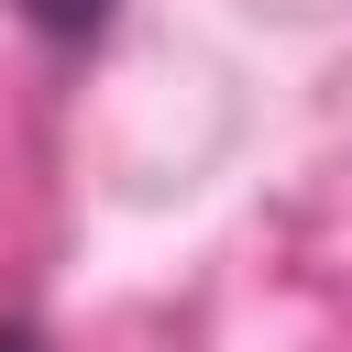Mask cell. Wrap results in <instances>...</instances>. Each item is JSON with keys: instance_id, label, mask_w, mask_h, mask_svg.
Listing matches in <instances>:
<instances>
[{"instance_id": "1", "label": "cell", "mask_w": 352, "mask_h": 352, "mask_svg": "<svg viewBox=\"0 0 352 352\" xmlns=\"http://www.w3.org/2000/svg\"><path fill=\"white\" fill-rule=\"evenodd\" d=\"M22 11H33V22H44V33H66V44H77V33H99V22H110V0H22Z\"/></svg>"}, {"instance_id": "2", "label": "cell", "mask_w": 352, "mask_h": 352, "mask_svg": "<svg viewBox=\"0 0 352 352\" xmlns=\"http://www.w3.org/2000/svg\"><path fill=\"white\" fill-rule=\"evenodd\" d=\"M0 352H44V341H33V330H11V341H0Z\"/></svg>"}]
</instances>
